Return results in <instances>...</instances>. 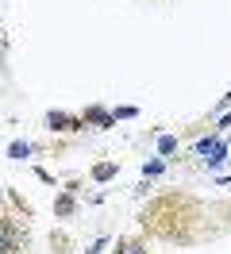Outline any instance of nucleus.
Returning a JSON list of instances; mask_svg holds the SVG:
<instances>
[{
	"label": "nucleus",
	"mask_w": 231,
	"mask_h": 254,
	"mask_svg": "<svg viewBox=\"0 0 231 254\" xmlns=\"http://www.w3.org/2000/svg\"><path fill=\"white\" fill-rule=\"evenodd\" d=\"M27 150H31L27 143H12V158H27Z\"/></svg>",
	"instance_id": "obj_1"
},
{
	"label": "nucleus",
	"mask_w": 231,
	"mask_h": 254,
	"mask_svg": "<svg viewBox=\"0 0 231 254\" xmlns=\"http://www.w3.org/2000/svg\"><path fill=\"white\" fill-rule=\"evenodd\" d=\"M0 251H4V231H0Z\"/></svg>",
	"instance_id": "obj_3"
},
{
	"label": "nucleus",
	"mask_w": 231,
	"mask_h": 254,
	"mask_svg": "<svg viewBox=\"0 0 231 254\" xmlns=\"http://www.w3.org/2000/svg\"><path fill=\"white\" fill-rule=\"evenodd\" d=\"M173 146H177V143H173V139H169V135H166V139H162V143H158V150H162V154H169V150H173Z\"/></svg>",
	"instance_id": "obj_2"
}]
</instances>
